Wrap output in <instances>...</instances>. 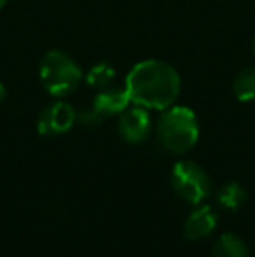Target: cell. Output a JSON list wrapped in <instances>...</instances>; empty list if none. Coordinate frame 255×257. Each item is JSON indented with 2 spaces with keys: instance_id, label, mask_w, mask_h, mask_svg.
I'll return each instance as SVG.
<instances>
[{
  "instance_id": "5b68a950",
  "label": "cell",
  "mask_w": 255,
  "mask_h": 257,
  "mask_svg": "<svg viewBox=\"0 0 255 257\" xmlns=\"http://www.w3.org/2000/svg\"><path fill=\"white\" fill-rule=\"evenodd\" d=\"M77 122V112L70 103L63 100L46 105L37 117V132L41 135H62Z\"/></svg>"
},
{
  "instance_id": "8992f818",
  "label": "cell",
  "mask_w": 255,
  "mask_h": 257,
  "mask_svg": "<svg viewBox=\"0 0 255 257\" xmlns=\"http://www.w3.org/2000/svg\"><path fill=\"white\" fill-rule=\"evenodd\" d=\"M119 135L124 142L128 144H140L149 137L150 130H152V121L150 115L147 112V108L135 105L131 108H126L124 112H121L119 117Z\"/></svg>"
},
{
  "instance_id": "2e32d148",
  "label": "cell",
  "mask_w": 255,
  "mask_h": 257,
  "mask_svg": "<svg viewBox=\"0 0 255 257\" xmlns=\"http://www.w3.org/2000/svg\"><path fill=\"white\" fill-rule=\"evenodd\" d=\"M252 51H253V54H255V39H253V42H252Z\"/></svg>"
},
{
  "instance_id": "52a82bcc",
  "label": "cell",
  "mask_w": 255,
  "mask_h": 257,
  "mask_svg": "<svg viewBox=\"0 0 255 257\" xmlns=\"http://www.w3.org/2000/svg\"><path fill=\"white\" fill-rule=\"evenodd\" d=\"M131 100L128 96L126 88H114V86H109V88H103L98 91V95L95 96L91 107L102 115L103 119L110 117V115H116L124 112L129 107Z\"/></svg>"
},
{
  "instance_id": "9a60e30c",
  "label": "cell",
  "mask_w": 255,
  "mask_h": 257,
  "mask_svg": "<svg viewBox=\"0 0 255 257\" xmlns=\"http://www.w3.org/2000/svg\"><path fill=\"white\" fill-rule=\"evenodd\" d=\"M6 4H7V0H0V9H2V7L6 6Z\"/></svg>"
},
{
  "instance_id": "5bb4252c",
  "label": "cell",
  "mask_w": 255,
  "mask_h": 257,
  "mask_svg": "<svg viewBox=\"0 0 255 257\" xmlns=\"http://www.w3.org/2000/svg\"><path fill=\"white\" fill-rule=\"evenodd\" d=\"M6 95H7V91H6V86L2 84V81H0V103L6 100Z\"/></svg>"
},
{
  "instance_id": "8fae6325",
  "label": "cell",
  "mask_w": 255,
  "mask_h": 257,
  "mask_svg": "<svg viewBox=\"0 0 255 257\" xmlns=\"http://www.w3.org/2000/svg\"><path fill=\"white\" fill-rule=\"evenodd\" d=\"M114 79H116V68L107 61L95 63L84 75V81L88 82V86L98 89V91L103 88H109Z\"/></svg>"
},
{
  "instance_id": "7c38bea8",
  "label": "cell",
  "mask_w": 255,
  "mask_h": 257,
  "mask_svg": "<svg viewBox=\"0 0 255 257\" xmlns=\"http://www.w3.org/2000/svg\"><path fill=\"white\" fill-rule=\"evenodd\" d=\"M248 196H246V191L239 186L238 182H231L227 186H224L217 194L218 205H222L227 210H239L243 205L246 203Z\"/></svg>"
},
{
  "instance_id": "7a4b0ae2",
  "label": "cell",
  "mask_w": 255,
  "mask_h": 257,
  "mask_svg": "<svg viewBox=\"0 0 255 257\" xmlns=\"http://www.w3.org/2000/svg\"><path fill=\"white\" fill-rule=\"evenodd\" d=\"M199 139V122L192 108L171 105L164 108L157 121V140L166 151L175 154L187 153Z\"/></svg>"
},
{
  "instance_id": "3957f363",
  "label": "cell",
  "mask_w": 255,
  "mask_h": 257,
  "mask_svg": "<svg viewBox=\"0 0 255 257\" xmlns=\"http://www.w3.org/2000/svg\"><path fill=\"white\" fill-rule=\"evenodd\" d=\"M39 77L46 91L56 98H65L77 91L84 74L70 54L60 49H51L42 56L39 65Z\"/></svg>"
},
{
  "instance_id": "30bf717a",
  "label": "cell",
  "mask_w": 255,
  "mask_h": 257,
  "mask_svg": "<svg viewBox=\"0 0 255 257\" xmlns=\"http://www.w3.org/2000/svg\"><path fill=\"white\" fill-rule=\"evenodd\" d=\"M213 257H250L245 241L236 234H222L213 247Z\"/></svg>"
},
{
  "instance_id": "4fadbf2b",
  "label": "cell",
  "mask_w": 255,
  "mask_h": 257,
  "mask_svg": "<svg viewBox=\"0 0 255 257\" xmlns=\"http://www.w3.org/2000/svg\"><path fill=\"white\" fill-rule=\"evenodd\" d=\"M77 121L84 126H98V124H102L105 119H103L102 115H100L98 112L91 107V108H88V110L77 112Z\"/></svg>"
},
{
  "instance_id": "9c48e42d",
  "label": "cell",
  "mask_w": 255,
  "mask_h": 257,
  "mask_svg": "<svg viewBox=\"0 0 255 257\" xmlns=\"http://www.w3.org/2000/svg\"><path fill=\"white\" fill-rule=\"evenodd\" d=\"M232 93L239 102L255 100V67H246L238 72L232 81Z\"/></svg>"
},
{
  "instance_id": "6da1fadb",
  "label": "cell",
  "mask_w": 255,
  "mask_h": 257,
  "mask_svg": "<svg viewBox=\"0 0 255 257\" xmlns=\"http://www.w3.org/2000/svg\"><path fill=\"white\" fill-rule=\"evenodd\" d=\"M180 75L163 60H143L126 75L128 96L133 105L164 110L180 95Z\"/></svg>"
},
{
  "instance_id": "ba28073f",
  "label": "cell",
  "mask_w": 255,
  "mask_h": 257,
  "mask_svg": "<svg viewBox=\"0 0 255 257\" xmlns=\"http://www.w3.org/2000/svg\"><path fill=\"white\" fill-rule=\"evenodd\" d=\"M215 226H217V213L211 206L204 205L189 215L184 233L189 240H201V238H206L215 229Z\"/></svg>"
},
{
  "instance_id": "277c9868",
  "label": "cell",
  "mask_w": 255,
  "mask_h": 257,
  "mask_svg": "<svg viewBox=\"0 0 255 257\" xmlns=\"http://www.w3.org/2000/svg\"><path fill=\"white\" fill-rule=\"evenodd\" d=\"M171 186L182 200L197 205L210 194L211 182L208 173L192 161H178L171 172Z\"/></svg>"
}]
</instances>
